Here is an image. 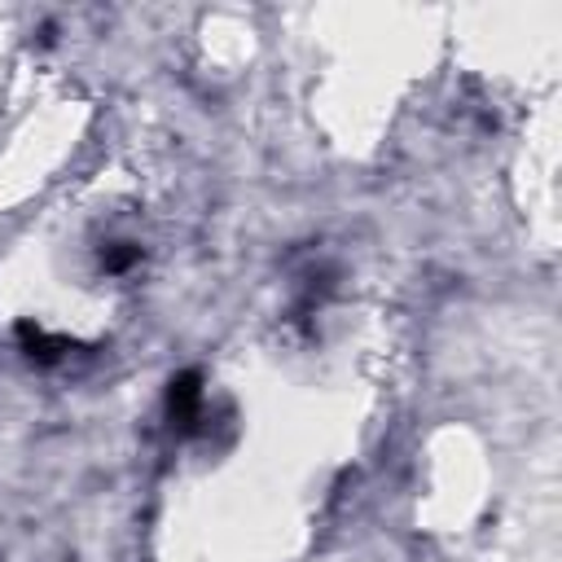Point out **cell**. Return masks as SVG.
Here are the masks:
<instances>
[{"label":"cell","mask_w":562,"mask_h":562,"mask_svg":"<svg viewBox=\"0 0 562 562\" xmlns=\"http://www.w3.org/2000/svg\"><path fill=\"white\" fill-rule=\"evenodd\" d=\"M198 413H202V382H198V373H180L167 391V417L176 430H193Z\"/></svg>","instance_id":"6da1fadb"},{"label":"cell","mask_w":562,"mask_h":562,"mask_svg":"<svg viewBox=\"0 0 562 562\" xmlns=\"http://www.w3.org/2000/svg\"><path fill=\"white\" fill-rule=\"evenodd\" d=\"M18 338H22V347H26V356L31 360H40V364H53L61 351H66V342L61 338H53L44 325H35V321H22L18 325Z\"/></svg>","instance_id":"7a4b0ae2"},{"label":"cell","mask_w":562,"mask_h":562,"mask_svg":"<svg viewBox=\"0 0 562 562\" xmlns=\"http://www.w3.org/2000/svg\"><path fill=\"white\" fill-rule=\"evenodd\" d=\"M136 259H140V246H132V241H114V246H105V255H101L105 272H127Z\"/></svg>","instance_id":"3957f363"}]
</instances>
